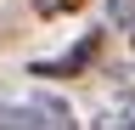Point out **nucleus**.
Returning <instances> with one entry per match:
<instances>
[{
  "instance_id": "nucleus-1",
  "label": "nucleus",
  "mask_w": 135,
  "mask_h": 130,
  "mask_svg": "<svg viewBox=\"0 0 135 130\" xmlns=\"http://www.w3.org/2000/svg\"><path fill=\"white\" fill-rule=\"evenodd\" d=\"M0 130H79L62 96L51 91H0Z\"/></svg>"
},
{
  "instance_id": "nucleus-2",
  "label": "nucleus",
  "mask_w": 135,
  "mask_h": 130,
  "mask_svg": "<svg viewBox=\"0 0 135 130\" xmlns=\"http://www.w3.org/2000/svg\"><path fill=\"white\" fill-rule=\"evenodd\" d=\"M96 51H101V34H84L68 57H56V62H34V79H68V74H84L96 62Z\"/></svg>"
},
{
  "instance_id": "nucleus-4",
  "label": "nucleus",
  "mask_w": 135,
  "mask_h": 130,
  "mask_svg": "<svg viewBox=\"0 0 135 130\" xmlns=\"http://www.w3.org/2000/svg\"><path fill=\"white\" fill-rule=\"evenodd\" d=\"M107 11H113V23L124 28V34L135 28V0H107Z\"/></svg>"
},
{
  "instance_id": "nucleus-3",
  "label": "nucleus",
  "mask_w": 135,
  "mask_h": 130,
  "mask_svg": "<svg viewBox=\"0 0 135 130\" xmlns=\"http://www.w3.org/2000/svg\"><path fill=\"white\" fill-rule=\"evenodd\" d=\"M84 0H34V11L40 17H68V11H79Z\"/></svg>"
},
{
  "instance_id": "nucleus-5",
  "label": "nucleus",
  "mask_w": 135,
  "mask_h": 130,
  "mask_svg": "<svg viewBox=\"0 0 135 130\" xmlns=\"http://www.w3.org/2000/svg\"><path fill=\"white\" fill-rule=\"evenodd\" d=\"M129 45H135V28H129Z\"/></svg>"
}]
</instances>
